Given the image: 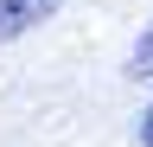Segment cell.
Listing matches in <instances>:
<instances>
[{
	"label": "cell",
	"mask_w": 153,
	"mask_h": 147,
	"mask_svg": "<svg viewBox=\"0 0 153 147\" xmlns=\"http://www.w3.org/2000/svg\"><path fill=\"white\" fill-rule=\"evenodd\" d=\"M57 7H64V0H0V45L26 39V32H32V26H45Z\"/></svg>",
	"instance_id": "cell-1"
},
{
	"label": "cell",
	"mask_w": 153,
	"mask_h": 147,
	"mask_svg": "<svg viewBox=\"0 0 153 147\" xmlns=\"http://www.w3.org/2000/svg\"><path fill=\"white\" fill-rule=\"evenodd\" d=\"M134 77H153V26L140 32V45H134Z\"/></svg>",
	"instance_id": "cell-2"
},
{
	"label": "cell",
	"mask_w": 153,
	"mask_h": 147,
	"mask_svg": "<svg viewBox=\"0 0 153 147\" xmlns=\"http://www.w3.org/2000/svg\"><path fill=\"white\" fill-rule=\"evenodd\" d=\"M140 147H153V109L140 115Z\"/></svg>",
	"instance_id": "cell-3"
}]
</instances>
